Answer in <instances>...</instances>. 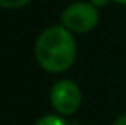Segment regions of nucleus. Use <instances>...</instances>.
I'll return each instance as SVG.
<instances>
[{
  "mask_svg": "<svg viewBox=\"0 0 126 125\" xmlns=\"http://www.w3.org/2000/svg\"><path fill=\"white\" fill-rule=\"evenodd\" d=\"M27 3H31V0H0V7L10 9V10H14V9H22V7H26Z\"/></svg>",
  "mask_w": 126,
  "mask_h": 125,
  "instance_id": "obj_5",
  "label": "nucleus"
},
{
  "mask_svg": "<svg viewBox=\"0 0 126 125\" xmlns=\"http://www.w3.org/2000/svg\"><path fill=\"white\" fill-rule=\"evenodd\" d=\"M89 2H90L92 5H95L97 9H101V7H106V5H107L111 0H89Z\"/></svg>",
  "mask_w": 126,
  "mask_h": 125,
  "instance_id": "obj_6",
  "label": "nucleus"
},
{
  "mask_svg": "<svg viewBox=\"0 0 126 125\" xmlns=\"http://www.w3.org/2000/svg\"><path fill=\"white\" fill-rule=\"evenodd\" d=\"M34 57L46 72L62 74L68 70L77 58V41L73 33L62 24L46 27L34 43Z\"/></svg>",
  "mask_w": 126,
  "mask_h": 125,
  "instance_id": "obj_1",
  "label": "nucleus"
},
{
  "mask_svg": "<svg viewBox=\"0 0 126 125\" xmlns=\"http://www.w3.org/2000/svg\"><path fill=\"white\" fill-rule=\"evenodd\" d=\"M99 24V9L90 2H73L62 12V26L72 33H90Z\"/></svg>",
  "mask_w": 126,
  "mask_h": 125,
  "instance_id": "obj_3",
  "label": "nucleus"
},
{
  "mask_svg": "<svg viewBox=\"0 0 126 125\" xmlns=\"http://www.w3.org/2000/svg\"><path fill=\"white\" fill-rule=\"evenodd\" d=\"M112 125H126V115H121V117H118V118L112 122Z\"/></svg>",
  "mask_w": 126,
  "mask_h": 125,
  "instance_id": "obj_7",
  "label": "nucleus"
},
{
  "mask_svg": "<svg viewBox=\"0 0 126 125\" xmlns=\"http://www.w3.org/2000/svg\"><path fill=\"white\" fill-rule=\"evenodd\" d=\"M34 125H68L65 120V117L58 115V113H51V115H43L41 118L36 120Z\"/></svg>",
  "mask_w": 126,
  "mask_h": 125,
  "instance_id": "obj_4",
  "label": "nucleus"
},
{
  "mask_svg": "<svg viewBox=\"0 0 126 125\" xmlns=\"http://www.w3.org/2000/svg\"><path fill=\"white\" fill-rule=\"evenodd\" d=\"M111 2H114L118 5H126V0H111Z\"/></svg>",
  "mask_w": 126,
  "mask_h": 125,
  "instance_id": "obj_8",
  "label": "nucleus"
},
{
  "mask_svg": "<svg viewBox=\"0 0 126 125\" xmlns=\"http://www.w3.org/2000/svg\"><path fill=\"white\" fill-rule=\"evenodd\" d=\"M49 103L58 115L72 117L80 110L82 89L72 79H62L53 84V87L49 91Z\"/></svg>",
  "mask_w": 126,
  "mask_h": 125,
  "instance_id": "obj_2",
  "label": "nucleus"
}]
</instances>
